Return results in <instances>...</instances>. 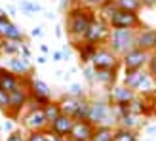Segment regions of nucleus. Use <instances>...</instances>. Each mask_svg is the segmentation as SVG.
Instances as JSON below:
<instances>
[{"instance_id":"1","label":"nucleus","mask_w":156,"mask_h":141,"mask_svg":"<svg viewBox=\"0 0 156 141\" xmlns=\"http://www.w3.org/2000/svg\"><path fill=\"white\" fill-rule=\"evenodd\" d=\"M95 10L91 8H86V6H71L67 10V19H65V27H67V34H69V40H71L73 46H78L84 42L86 33L91 25L93 17H95Z\"/></svg>"},{"instance_id":"2","label":"nucleus","mask_w":156,"mask_h":141,"mask_svg":"<svg viewBox=\"0 0 156 141\" xmlns=\"http://www.w3.org/2000/svg\"><path fill=\"white\" fill-rule=\"evenodd\" d=\"M88 122L93 126H118V109L108 103L107 97L90 99V113Z\"/></svg>"},{"instance_id":"3","label":"nucleus","mask_w":156,"mask_h":141,"mask_svg":"<svg viewBox=\"0 0 156 141\" xmlns=\"http://www.w3.org/2000/svg\"><path fill=\"white\" fill-rule=\"evenodd\" d=\"M122 84L126 88L133 90L137 96L154 93V76L147 69H143V70H124Z\"/></svg>"},{"instance_id":"4","label":"nucleus","mask_w":156,"mask_h":141,"mask_svg":"<svg viewBox=\"0 0 156 141\" xmlns=\"http://www.w3.org/2000/svg\"><path fill=\"white\" fill-rule=\"evenodd\" d=\"M135 36H137V31L135 29H112L107 46L116 53V56L124 57L126 53H129L131 50L137 48Z\"/></svg>"},{"instance_id":"5","label":"nucleus","mask_w":156,"mask_h":141,"mask_svg":"<svg viewBox=\"0 0 156 141\" xmlns=\"http://www.w3.org/2000/svg\"><path fill=\"white\" fill-rule=\"evenodd\" d=\"M111 33H112V29L108 25V21L97 13L95 17H93V21H91L88 33H86L84 42L93 44V46H107L108 38H111Z\"/></svg>"},{"instance_id":"6","label":"nucleus","mask_w":156,"mask_h":141,"mask_svg":"<svg viewBox=\"0 0 156 141\" xmlns=\"http://www.w3.org/2000/svg\"><path fill=\"white\" fill-rule=\"evenodd\" d=\"M21 124H23V128H27L29 132H46L50 128V124L44 116L42 107H38L33 99L27 103V113L21 116Z\"/></svg>"},{"instance_id":"7","label":"nucleus","mask_w":156,"mask_h":141,"mask_svg":"<svg viewBox=\"0 0 156 141\" xmlns=\"http://www.w3.org/2000/svg\"><path fill=\"white\" fill-rule=\"evenodd\" d=\"M90 65L95 70H118V67L122 65V57L116 56L108 46H99Z\"/></svg>"},{"instance_id":"8","label":"nucleus","mask_w":156,"mask_h":141,"mask_svg":"<svg viewBox=\"0 0 156 141\" xmlns=\"http://www.w3.org/2000/svg\"><path fill=\"white\" fill-rule=\"evenodd\" d=\"M30 101V93L27 88V78H23V84L19 88H15L10 92V111H8V118H19V114L23 113V109H27V103Z\"/></svg>"},{"instance_id":"9","label":"nucleus","mask_w":156,"mask_h":141,"mask_svg":"<svg viewBox=\"0 0 156 141\" xmlns=\"http://www.w3.org/2000/svg\"><path fill=\"white\" fill-rule=\"evenodd\" d=\"M107 21H108V25H111V29H135L137 31V29L143 27L139 13L126 12V10H116Z\"/></svg>"},{"instance_id":"10","label":"nucleus","mask_w":156,"mask_h":141,"mask_svg":"<svg viewBox=\"0 0 156 141\" xmlns=\"http://www.w3.org/2000/svg\"><path fill=\"white\" fill-rule=\"evenodd\" d=\"M151 56L152 53H147L143 50L135 48L122 57V67H124V70H143V69L149 67Z\"/></svg>"},{"instance_id":"11","label":"nucleus","mask_w":156,"mask_h":141,"mask_svg":"<svg viewBox=\"0 0 156 141\" xmlns=\"http://www.w3.org/2000/svg\"><path fill=\"white\" fill-rule=\"evenodd\" d=\"M137 96V93L133 90H129L126 88V86H112L111 90L107 92V99H108V103H111L112 107L116 109H122V107H128L131 101H133V97Z\"/></svg>"},{"instance_id":"12","label":"nucleus","mask_w":156,"mask_h":141,"mask_svg":"<svg viewBox=\"0 0 156 141\" xmlns=\"http://www.w3.org/2000/svg\"><path fill=\"white\" fill-rule=\"evenodd\" d=\"M135 42H137L139 50H143L147 53H156V29H152V27L137 29Z\"/></svg>"},{"instance_id":"13","label":"nucleus","mask_w":156,"mask_h":141,"mask_svg":"<svg viewBox=\"0 0 156 141\" xmlns=\"http://www.w3.org/2000/svg\"><path fill=\"white\" fill-rule=\"evenodd\" d=\"M93 132H95V126L90 124L88 120H74L69 139L71 141H91Z\"/></svg>"},{"instance_id":"14","label":"nucleus","mask_w":156,"mask_h":141,"mask_svg":"<svg viewBox=\"0 0 156 141\" xmlns=\"http://www.w3.org/2000/svg\"><path fill=\"white\" fill-rule=\"evenodd\" d=\"M8 70H12V73L19 78H29L33 74V65H30L29 59L17 56V57H10V61H8Z\"/></svg>"},{"instance_id":"15","label":"nucleus","mask_w":156,"mask_h":141,"mask_svg":"<svg viewBox=\"0 0 156 141\" xmlns=\"http://www.w3.org/2000/svg\"><path fill=\"white\" fill-rule=\"evenodd\" d=\"M73 124H74L73 118H69V116L61 114L53 124H50V128H48V130L51 132V134H55L57 137L69 139V136H71V130H73Z\"/></svg>"},{"instance_id":"16","label":"nucleus","mask_w":156,"mask_h":141,"mask_svg":"<svg viewBox=\"0 0 156 141\" xmlns=\"http://www.w3.org/2000/svg\"><path fill=\"white\" fill-rule=\"evenodd\" d=\"M84 99V97H82ZM82 99H78V97H73V96H65L59 99V107H61V114H65L69 116V118H73L74 120V116L78 113V109H80L82 105Z\"/></svg>"},{"instance_id":"17","label":"nucleus","mask_w":156,"mask_h":141,"mask_svg":"<svg viewBox=\"0 0 156 141\" xmlns=\"http://www.w3.org/2000/svg\"><path fill=\"white\" fill-rule=\"evenodd\" d=\"M21 84H23V78L15 76L12 70H8L6 67H0V88L2 90H6L8 93H10L15 88H19Z\"/></svg>"},{"instance_id":"18","label":"nucleus","mask_w":156,"mask_h":141,"mask_svg":"<svg viewBox=\"0 0 156 141\" xmlns=\"http://www.w3.org/2000/svg\"><path fill=\"white\" fill-rule=\"evenodd\" d=\"M2 40H13V42H25L27 36L23 33V29H19L15 23L8 21L6 23V29H4V34H2Z\"/></svg>"},{"instance_id":"19","label":"nucleus","mask_w":156,"mask_h":141,"mask_svg":"<svg viewBox=\"0 0 156 141\" xmlns=\"http://www.w3.org/2000/svg\"><path fill=\"white\" fill-rule=\"evenodd\" d=\"M76 48H78V57H80V63H82V67H86V65L91 63V59H93V56H95V52H97L99 46L82 42V44H78Z\"/></svg>"},{"instance_id":"20","label":"nucleus","mask_w":156,"mask_h":141,"mask_svg":"<svg viewBox=\"0 0 156 141\" xmlns=\"http://www.w3.org/2000/svg\"><path fill=\"white\" fill-rule=\"evenodd\" d=\"M23 44L25 42H13V40H2L0 38V56H8V57L19 56Z\"/></svg>"},{"instance_id":"21","label":"nucleus","mask_w":156,"mask_h":141,"mask_svg":"<svg viewBox=\"0 0 156 141\" xmlns=\"http://www.w3.org/2000/svg\"><path fill=\"white\" fill-rule=\"evenodd\" d=\"M116 73L118 70H95V82L105 86L107 90H111L116 84Z\"/></svg>"},{"instance_id":"22","label":"nucleus","mask_w":156,"mask_h":141,"mask_svg":"<svg viewBox=\"0 0 156 141\" xmlns=\"http://www.w3.org/2000/svg\"><path fill=\"white\" fill-rule=\"evenodd\" d=\"M44 116L46 120H48V124H53L59 116H61V107H59V101H51V103H48L44 109Z\"/></svg>"},{"instance_id":"23","label":"nucleus","mask_w":156,"mask_h":141,"mask_svg":"<svg viewBox=\"0 0 156 141\" xmlns=\"http://www.w3.org/2000/svg\"><path fill=\"white\" fill-rule=\"evenodd\" d=\"M112 141H139V134L135 130H126V128H114V137Z\"/></svg>"},{"instance_id":"24","label":"nucleus","mask_w":156,"mask_h":141,"mask_svg":"<svg viewBox=\"0 0 156 141\" xmlns=\"http://www.w3.org/2000/svg\"><path fill=\"white\" fill-rule=\"evenodd\" d=\"M114 137V128L111 126H95L91 141H112Z\"/></svg>"},{"instance_id":"25","label":"nucleus","mask_w":156,"mask_h":141,"mask_svg":"<svg viewBox=\"0 0 156 141\" xmlns=\"http://www.w3.org/2000/svg\"><path fill=\"white\" fill-rule=\"evenodd\" d=\"M114 6L118 8V10H126V12H135L139 13V10H141V0H112Z\"/></svg>"},{"instance_id":"26","label":"nucleus","mask_w":156,"mask_h":141,"mask_svg":"<svg viewBox=\"0 0 156 141\" xmlns=\"http://www.w3.org/2000/svg\"><path fill=\"white\" fill-rule=\"evenodd\" d=\"M0 111L6 116H8V111H10V93L2 88H0Z\"/></svg>"},{"instance_id":"27","label":"nucleus","mask_w":156,"mask_h":141,"mask_svg":"<svg viewBox=\"0 0 156 141\" xmlns=\"http://www.w3.org/2000/svg\"><path fill=\"white\" fill-rule=\"evenodd\" d=\"M107 2V0H74V4L78 6H86V8H91V10H95V8H101Z\"/></svg>"},{"instance_id":"28","label":"nucleus","mask_w":156,"mask_h":141,"mask_svg":"<svg viewBox=\"0 0 156 141\" xmlns=\"http://www.w3.org/2000/svg\"><path fill=\"white\" fill-rule=\"evenodd\" d=\"M67 96H73V97L82 99V97H86V92H84V88H82L80 84H73L71 88L67 90Z\"/></svg>"},{"instance_id":"29","label":"nucleus","mask_w":156,"mask_h":141,"mask_svg":"<svg viewBox=\"0 0 156 141\" xmlns=\"http://www.w3.org/2000/svg\"><path fill=\"white\" fill-rule=\"evenodd\" d=\"M21 10L25 12L27 15H30L33 12H40V6H38V4H33V2H27V0H23V2H21Z\"/></svg>"},{"instance_id":"30","label":"nucleus","mask_w":156,"mask_h":141,"mask_svg":"<svg viewBox=\"0 0 156 141\" xmlns=\"http://www.w3.org/2000/svg\"><path fill=\"white\" fill-rule=\"evenodd\" d=\"M6 141H27V136L23 134L21 130H13L12 134L6 137Z\"/></svg>"},{"instance_id":"31","label":"nucleus","mask_w":156,"mask_h":141,"mask_svg":"<svg viewBox=\"0 0 156 141\" xmlns=\"http://www.w3.org/2000/svg\"><path fill=\"white\" fill-rule=\"evenodd\" d=\"M143 8H156V0H141Z\"/></svg>"},{"instance_id":"32","label":"nucleus","mask_w":156,"mask_h":141,"mask_svg":"<svg viewBox=\"0 0 156 141\" xmlns=\"http://www.w3.org/2000/svg\"><path fill=\"white\" fill-rule=\"evenodd\" d=\"M2 128H4L6 132H10V134H12V132H13V126H12V122H10V120H6V122L2 124Z\"/></svg>"},{"instance_id":"33","label":"nucleus","mask_w":156,"mask_h":141,"mask_svg":"<svg viewBox=\"0 0 156 141\" xmlns=\"http://www.w3.org/2000/svg\"><path fill=\"white\" fill-rule=\"evenodd\" d=\"M51 57H53V61H61L63 59V53L61 52H51Z\"/></svg>"},{"instance_id":"34","label":"nucleus","mask_w":156,"mask_h":141,"mask_svg":"<svg viewBox=\"0 0 156 141\" xmlns=\"http://www.w3.org/2000/svg\"><path fill=\"white\" fill-rule=\"evenodd\" d=\"M40 34H42V29H40V27H36V29L33 31V36H40Z\"/></svg>"},{"instance_id":"35","label":"nucleus","mask_w":156,"mask_h":141,"mask_svg":"<svg viewBox=\"0 0 156 141\" xmlns=\"http://www.w3.org/2000/svg\"><path fill=\"white\" fill-rule=\"evenodd\" d=\"M4 17H8V13H6V10L0 8V19H4Z\"/></svg>"},{"instance_id":"36","label":"nucleus","mask_w":156,"mask_h":141,"mask_svg":"<svg viewBox=\"0 0 156 141\" xmlns=\"http://www.w3.org/2000/svg\"><path fill=\"white\" fill-rule=\"evenodd\" d=\"M154 93H156V80H154Z\"/></svg>"},{"instance_id":"37","label":"nucleus","mask_w":156,"mask_h":141,"mask_svg":"<svg viewBox=\"0 0 156 141\" xmlns=\"http://www.w3.org/2000/svg\"><path fill=\"white\" fill-rule=\"evenodd\" d=\"M0 132H2V124H0Z\"/></svg>"},{"instance_id":"38","label":"nucleus","mask_w":156,"mask_h":141,"mask_svg":"<svg viewBox=\"0 0 156 141\" xmlns=\"http://www.w3.org/2000/svg\"><path fill=\"white\" fill-rule=\"evenodd\" d=\"M147 141H152V139H147Z\"/></svg>"},{"instance_id":"39","label":"nucleus","mask_w":156,"mask_h":141,"mask_svg":"<svg viewBox=\"0 0 156 141\" xmlns=\"http://www.w3.org/2000/svg\"><path fill=\"white\" fill-rule=\"evenodd\" d=\"M67 141H71V139H67Z\"/></svg>"},{"instance_id":"40","label":"nucleus","mask_w":156,"mask_h":141,"mask_svg":"<svg viewBox=\"0 0 156 141\" xmlns=\"http://www.w3.org/2000/svg\"><path fill=\"white\" fill-rule=\"evenodd\" d=\"M154 56H156V53H154Z\"/></svg>"}]
</instances>
